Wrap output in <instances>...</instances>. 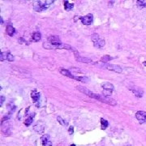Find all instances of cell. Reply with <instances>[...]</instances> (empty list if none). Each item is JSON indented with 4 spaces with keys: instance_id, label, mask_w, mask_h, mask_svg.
Returning <instances> with one entry per match:
<instances>
[{
    "instance_id": "3",
    "label": "cell",
    "mask_w": 146,
    "mask_h": 146,
    "mask_svg": "<svg viewBox=\"0 0 146 146\" xmlns=\"http://www.w3.org/2000/svg\"><path fill=\"white\" fill-rule=\"evenodd\" d=\"M43 47L47 49V50H54V49H65V50H72L73 48L71 45H67V44H60V45H52L50 44L49 42H44L43 43Z\"/></svg>"
},
{
    "instance_id": "30",
    "label": "cell",
    "mask_w": 146,
    "mask_h": 146,
    "mask_svg": "<svg viewBox=\"0 0 146 146\" xmlns=\"http://www.w3.org/2000/svg\"><path fill=\"white\" fill-rule=\"evenodd\" d=\"M143 65H144V66H145V67H146V61H145V62H143Z\"/></svg>"
},
{
    "instance_id": "7",
    "label": "cell",
    "mask_w": 146,
    "mask_h": 146,
    "mask_svg": "<svg viewBox=\"0 0 146 146\" xmlns=\"http://www.w3.org/2000/svg\"><path fill=\"white\" fill-rule=\"evenodd\" d=\"M81 20V23L85 25H90L93 24V14H88L85 16H82L80 19Z\"/></svg>"
},
{
    "instance_id": "17",
    "label": "cell",
    "mask_w": 146,
    "mask_h": 146,
    "mask_svg": "<svg viewBox=\"0 0 146 146\" xmlns=\"http://www.w3.org/2000/svg\"><path fill=\"white\" fill-rule=\"evenodd\" d=\"M41 38V34L39 32H36L33 34L32 38H31V41H34V42H36V41H39Z\"/></svg>"
},
{
    "instance_id": "20",
    "label": "cell",
    "mask_w": 146,
    "mask_h": 146,
    "mask_svg": "<svg viewBox=\"0 0 146 146\" xmlns=\"http://www.w3.org/2000/svg\"><path fill=\"white\" fill-rule=\"evenodd\" d=\"M112 59H114L113 57L110 56V55H104V56L102 57L101 61L103 62V63H106L107 62H109L110 60H112Z\"/></svg>"
},
{
    "instance_id": "26",
    "label": "cell",
    "mask_w": 146,
    "mask_h": 146,
    "mask_svg": "<svg viewBox=\"0 0 146 146\" xmlns=\"http://www.w3.org/2000/svg\"><path fill=\"white\" fill-rule=\"evenodd\" d=\"M7 60H8L9 62H12V61H14V56H13L11 53H10V52H7Z\"/></svg>"
},
{
    "instance_id": "22",
    "label": "cell",
    "mask_w": 146,
    "mask_h": 146,
    "mask_svg": "<svg viewBox=\"0 0 146 146\" xmlns=\"http://www.w3.org/2000/svg\"><path fill=\"white\" fill-rule=\"evenodd\" d=\"M132 91L133 92V93L135 95V97H141L142 95H143V92H142V90H140V89H138L136 91L132 89Z\"/></svg>"
},
{
    "instance_id": "14",
    "label": "cell",
    "mask_w": 146,
    "mask_h": 146,
    "mask_svg": "<svg viewBox=\"0 0 146 146\" xmlns=\"http://www.w3.org/2000/svg\"><path fill=\"white\" fill-rule=\"evenodd\" d=\"M59 71H60V73H61L62 76H67V77H69V78H71V79L76 80V76H75L74 75H72L69 70H67V69H60Z\"/></svg>"
},
{
    "instance_id": "2",
    "label": "cell",
    "mask_w": 146,
    "mask_h": 146,
    "mask_svg": "<svg viewBox=\"0 0 146 146\" xmlns=\"http://www.w3.org/2000/svg\"><path fill=\"white\" fill-rule=\"evenodd\" d=\"M54 3V0H40V1H35L33 3V9L36 12H41L45 11L48 7H50L52 4Z\"/></svg>"
},
{
    "instance_id": "16",
    "label": "cell",
    "mask_w": 146,
    "mask_h": 146,
    "mask_svg": "<svg viewBox=\"0 0 146 146\" xmlns=\"http://www.w3.org/2000/svg\"><path fill=\"white\" fill-rule=\"evenodd\" d=\"M6 32H7V34L10 36H12L15 34V29L12 26L11 24H8L7 26V29H6Z\"/></svg>"
},
{
    "instance_id": "29",
    "label": "cell",
    "mask_w": 146,
    "mask_h": 146,
    "mask_svg": "<svg viewBox=\"0 0 146 146\" xmlns=\"http://www.w3.org/2000/svg\"><path fill=\"white\" fill-rule=\"evenodd\" d=\"M0 20H1V24H3V20L2 17H0Z\"/></svg>"
},
{
    "instance_id": "27",
    "label": "cell",
    "mask_w": 146,
    "mask_h": 146,
    "mask_svg": "<svg viewBox=\"0 0 146 146\" xmlns=\"http://www.w3.org/2000/svg\"><path fill=\"white\" fill-rule=\"evenodd\" d=\"M68 132H69L70 135H72L73 132H74V127H70L68 128Z\"/></svg>"
},
{
    "instance_id": "31",
    "label": "cell",
    "mask_w": 146,
    "mask_h": 146,
    "mask_svg": "<svg viewBox=\"0 0 146 146\" xmlns=\"http://www.w3.org/2000/svg\"><path fill=\"white\" fill-rule=\"evenodd\" d=\"M70 146H76V144H71Z\"/></svg>"
},
{
    "instance_id": "9",
    "label": "cell",
    "mask_w": 146,
    "mask_h": 146,
    "mask_svg": "<svg viewBox=\"0 0 146 146\" xmlns=\"http://www.w3.org/2000/svg\"><path fill=\"white\" fill-rule=\"evenodd\" d=\"M102 87L104 89V91H105L104 96H106V97H108L114 90V85L112 84H111V83H106V84L102 85Z\"/></svg>"
},
{
    "instance_id": "19",
    "label": "cell",
    "mask_w": 146,
    "mask_h": 146,
    "mask_svg": "<svg viewBox=\"0 0 146 146\" xmlns=\"http://www.w3.org/2000/svg\"><path fill=\"white\" fill-rule=\"evenodd\" d=\"M33 118H34V114H31V115H30L29 117H28L27 118L25 119L24 124H25L27 127H29V125H31V123H33Z\"/></svg>"
},
{
    "instance_id": "15",
    "label": "cell",
    "mask_w": 146,
    "mask_h": 146,
    "mask_svg": "<svg viewBox=\"0 0 146 146\" xmlns=\"http://www.w3.org/2000/svg\"><path fill=\"white\" fill-rule=\"evenodd\" d=\"M31 97H32L33 101L34 103H36L40 99V93L36 91V89H34L32 93H31Z\"/></svg>"
},
{
    "instance_id": "10",
    "label": "cell",
    "mask_w": 146,
    "mask_h": 146,
    "mask_svg": "<svg viewBox=\"0 0 146 146\" xmlns=\"http://www.w3.org/2000/svg\"><path fill=\"white\" fill-rule=\"evenodd\" d=\"M41 144L42 146H53L52 145V142L50 141V135L45 134L43 135L41 138Z\"/></svg>"
},
{
    "instance_id": "21",
    "label": "cell",
    "mask_w": 146,
    "mask_h": 146,
    "mask_svg": "<svg viewBox=\"0 0 146 146\" xmlns=\"http://www.w3.org/2000/svg\"><path fill=\"white\" fill-rule=\"evenodd\" d=\"M101 126H102V129L105 130L107 128V127L109 126V123L107 120H106V119H104L103 118H101Z\"/></svg>"
},
{
    "instance_id": "18",
    "label": "cell",
    "mask_w": 146,
    "mask_h": 146,
    "mask_svg": "<svg viewBox=\"0 0 146 146\" xmlns=\"http://www.w3.org/2000/svg\"><path fill=\"white\" fill-rule=\"evenodd\" d=\"M73 7H74V3H70L68 1H65L64 2V9H65V11L69 12V11H71V9H73Z\"/></svg>"
},
{
    "instance_id": "24",
    "label": "cell",
    "mask_w": 146,
    "mask_h": 146,
    "mask_svg": "<svg viewBox=\"0 0 146 146\" xmlns=\"http://www.w3.org/2000/svg\"><path fill=\"white\" fill-rule=\"evenodd\" d=\"M57 120H58V122H59L61 125H62V126H67V123L66 121H64L63 119H62L60 116L57 117Z\"/></svg>"
},
{
    "instance_id": "4",
    "label": "cell",
    "mask_w": 146,
    "mask_h": 146,
    "mask_svg": "<svg viewBox=\"0 0 146 146\" xmlns=\"http://www.w3.org/2000/svg\"><path fill=\"white\" fill-rule=\"evenodd\" d=\"M91 39L96 48H102L105 45V40L101 38L100 36H99V35L97 33H93L91 36Z\"/></svg>"
},
{
    "instance_id": "5",
    "label": "cell",
    "mask_w": 146,
    "mask_h": 146,
    "mask_svg": "<svg viewBox=\"0 0 146 146\" xmlns=\"http://www.w3.org/2000/svg\"><path fill=\"white\" fill-rule=\"evenodd\" d=\"M104 67L106 68L109 71H112L114 72H118V73H122L123 69L120 66L115 65V64H110V63H104Z\"/></svg>"
},
{
    "instance_id": "1",
    "label": "cell",
    "mask_w": 146,
    "mask_h": 146,
    "mask_svg": "<svg viewBox=\"0 0 146 146\" xmlns=\"http://www.w3.org/2000/svg\"><path fill=\"white\" fill-rule=\"evenodd\" d=\"M76 88L80 92L85 93V95L88 96V97H91V98L95 99V100H97L99 102H101L106 103V104H108V105H111V106H115L116 104H117L116 101L114 100V99L109 97L102 96V95L97 94V93H94L91 92L89 89H88L87 88H85V87H83V86L79 85V86H76Z\"/></svg>"
},
{
    "instance_id": "25",
    "label": "cell",
    "mask_w": 146,
    "mask_h": 146,
    "mask_svg": "<svg viewBox=\"0 0 146 146\" xmlns=\"http://www.w3.org/2000/svg\"><path fill=\"white\" fill-rule=\"evenodd\" d=\"M7 52H1V54H0V60L3 61L5 59H7Z\"/></svg>"
},
{
    "instance_id": "13",
    "label": "cell",
    "mask_w": 146,
    "mask_h": 146,
    "mask_svg": "<svg viewBox=\"0 0 146 146\" xmlns=\"http://www.w3.org/2000/svg\"><path fill=\"white\" fill-rule=\"evenodd\" d=\"M76 61L78 62H85V63H95L94 62H93L91 59H88V58H86V57H81L80 55H76Z\"/></svg>"
},
{
    "instance_id": "6",
    "label": "cell",
    "mask_w": 146,
    "mask_h": 146,
    "mask_svg": "<svg viewBox=\"0 0 146 146\" xmlns=\"http://www.w3.org/2000/svg\"><path fill=\"white\" fill-rule=\"evenodd\" d=\"M1 127H2V132L6 136H9L11 135V129H10V123L8 121L1 122Z\"/></svg>"
},
{
    "instance_id": "23",
    "label": "cell",
    "mask_w": 146,
    "mask_h": 146,
    "mask_svg": "<svg viewBox=\"0 0 146 146\" xmlns=\"http://www.w3.org/2000/svg\"><path fill=\"white\" fill-rule=\"evenodd\" d=\"M136 4L139 7H146V0H139V1L136 2Z\"/></svg>"
},
{
    "instance_id": "8",
    "label": "cell",
    "mask_w": 146,
    "mask_h": 146,
    "mask_svg": "<svg viewBox=\"0 0 146 146\" xmlns=\"http://www.w3.org/2000/svg\"><path fill=\"white\" fill-rule=\"evenodd\" d=\"M135 118L139 121L140 124L144 123L146 122V112L143 111H139L135 113Z\"/></svg>"
},
{
    "instance_id": "11",
    "label": "cell",
    "mask_w": 146,
    "mask_h": 146,
    "mask_svg": "<svg viewBox=\"0 0 146 146\" xmlns=\"http://www.w3.org/2000/svg\"><path fill=\"white\" fill-rule=\"evenodd\" d=\"M47 41H48L47 42H49L50 44H52V45H54L62 44L61 41L58 36H50L48 38Z\"/></svg>"
},
{
    "instance_id": "12",
    "label": "cell",
    "mask_w": 146,
    "mask_h": 146,
    "mask_svg": "<svg viewBox=\"0 0 146 146\" xmlns=\"http://www.w3.org/2000/svg\"><path fill=\"white\" fill-rule=\"evenodd\" d=\"M33 129L36 132L42 133L45 129V124L42 123V121H38L36 123V124H35V126L33 127Z\"/></svg>"
},
{
    "instance_id": "28",
    "label": "cell",
    "mask_w": 146,
    "mask_h": 146,
    "mask_svg": "<svg viewBox=\"0 0 146 146\" xmlns=\"http://www.w3.org/2000/svg\"><path fill=\"white\" fill-rule=\"evenodd\" d=\"M0 99H1V101H0V105L3 106V104L4 101H5V97L4 96H1V97H0Z\"/></svg>"
}]
</instances>
